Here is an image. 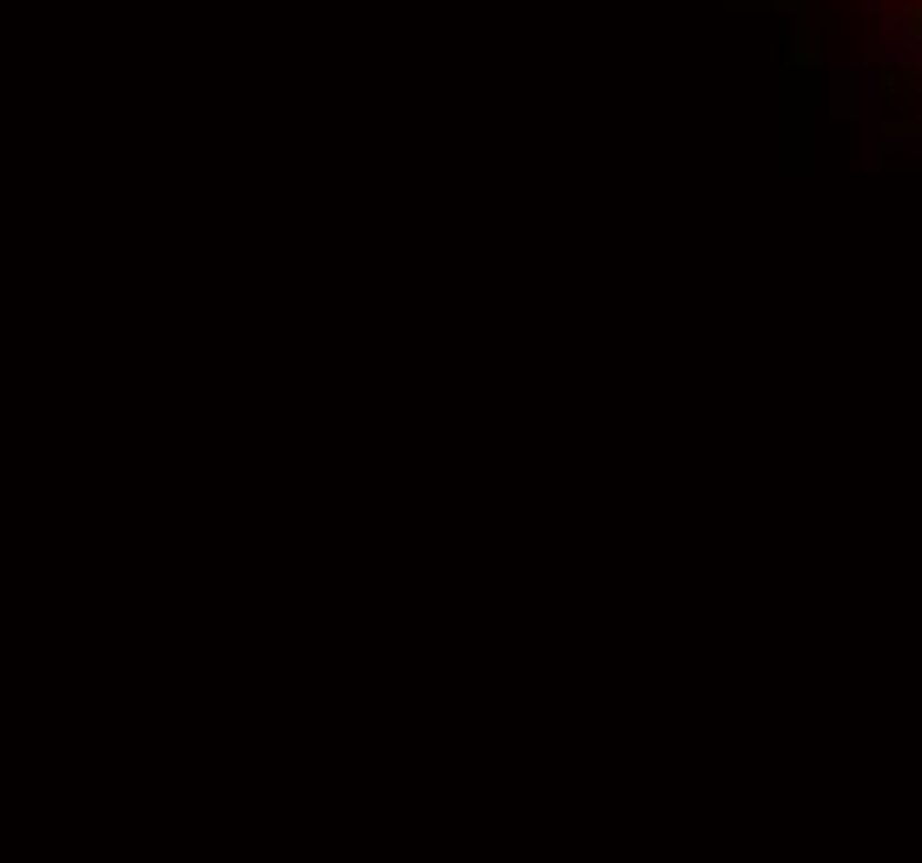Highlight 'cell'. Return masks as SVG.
Returning <instances> with one entry per match:
<instances>
[{"instance_id":"1","label":"cell","mask_w":922,"mask_h":863,"mask_svg":"<svg viewBox=\"0 0 922 863\" xmlns=\"http://www.w3.org/2000/svg\"><path fill=\"white\" fill-rule=\"evenodd\" d=\"M897 40H903L910 60H922V7H903V13H897Z\"/></svg>"},{"instance_id":"2","label":"cell","mask_w":922,"mask_h":863,"mask_svg":"<svg viewBox=\"0 0 922 863\" xmlns=\"http://www.w3.org/2000/svg\"><path fill=\"white\" fill-rule=\"evenodd\" d=\"M817 53H823V40H817V27H797V47H790V60H797V66H810Z\"/></svg>"}]
</instances>
